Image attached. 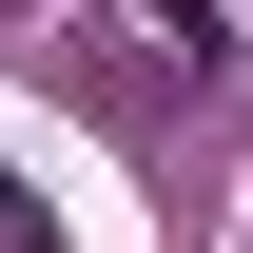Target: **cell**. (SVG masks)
I'll return each mask as SVG.
<instances>
[{
    "mask_svg": "<svg viewBox=\"0 0 253 253\" xmlns=\"http://www.w3.org/2000/svg\"><path fill=\"white\" fill-rule=\"evenodd\" d=\"M136 39H156V59H195V78H214V59H234V0H136Z\"/></svg>",
    "mask_w": 253,
    "mask_h": 253,
    "instance_id": "6da1fadb",
    "label": "cell"
}]
</instances>
